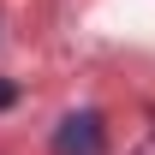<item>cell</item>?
<instances>
[{
    "label": "cell",
    "instance_id": "cell-1",
    "mask_svg": "<svg viewBox=\"0 0 155 155\" xmlns=\"http://www.w3.org/2000/svg\"><path fill=\"white\" fill-rule=\"evenodd\" d=\"M107 149V131H101V114H66L54 131V155H101Z\"/></svg>",
    "mask_w": 155,
    "mask_h": 155
},
{
    "label": "cell",
    "instance_id": "cell-2",
    "mask_svg": "<svg viewBox=\"0 0 155 155\" xmlns=\"http://www.w3.org/2000/svg\"><path fill=\"white\" fill-rule=\"evenodd\" d=\"M12 101H18V84H6V78H0V114H6Z\"/></svg>",
    "mask_w": 155,
    "mask_h": 155
}]
</instances>
